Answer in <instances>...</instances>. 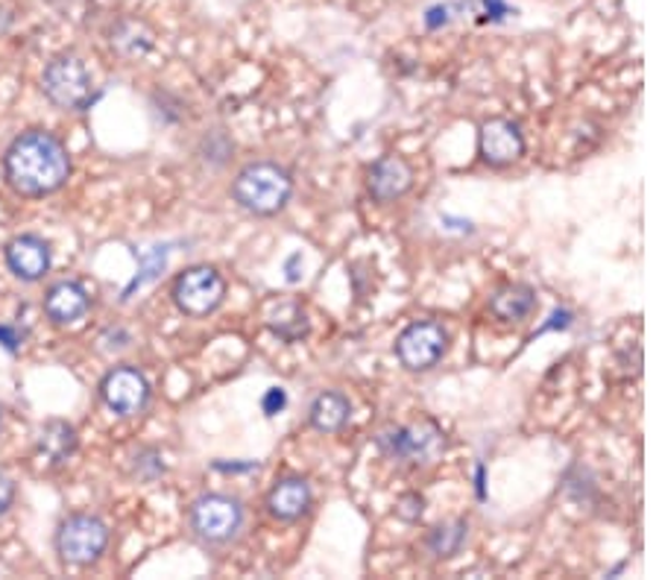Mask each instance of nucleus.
Wrapping results in <instances>:
<instances>
[{
    "label": "nucleus",
    "mask_w": 659,
    "mask_h": 580,
    "mask_svg": "<svg viewBox=\"0 0 659 580\" xmlns=\"http://www.w3.org/2000/svg\"><path fill=\"white\" fill-rule=\"evenodd\" d=\"M7 268L21 282H38L50 270V244L38 235H19L3 249Z\"/></svg>",
    "instance_id": "nucleus-12"
},
{
    "label": "nucleus",
    "mask_w": 659,
    "mask_h": 580,
    "mask_svg": "<svg viewBox=\"0 0 659 580\" xmlns=\"http://www.w3.org/2000/svg\"><path fill=\"white\" fill-rule=\"evenodd\" d=\"M293 176L275 162H252L235 176L232 182V197L235 203L249 214L270 217L279 214L284 205L291 203Z\"/></svg>",
    "instance_id": "nucleus-2"
},
{
    "label": "nucleus",
    "mask_w": 659,
    "mask_h": 580,
    "mask_svg": "<svg viewBox=\"0 0 659 580\" xmlns=\"http://www.w3.org/2000/svg\"><path fill=\"white\" fill-rule=\"evenodd\" d=\"M449 350V332L434 320H422L408 325L399 341H396V355L402 360V367L413 372H425L437 364Z\"/></svg>",
    "instance_id": "nucleus-8"
},
{
    "label": "nucleus",
    "mask_w": 659,
    "mask_h": 580,
    "mask_svg": "<svg viewBox=\"0 0 659 580\" xmlns=\"http://www.w3.org/2000/svg\"><path fill=\"white\" fill-rule=\"evenodd\" d=\"M0 434H3V407H0Z\"/></svg>",
    "instance_id": "nucleus-25"
},
{
    "label": "nucleus",
    "mask_w": 659,
    "mask_h": 580,
    "mask_svg": "<svg viewBox=\"0 0 659 580\" xmlns=\"http://www.w3.org/2000/svg\"><path fill=\"white\" fill-rule=\"evenodd\" d=\"M101 399L111 414L129 419L150 405V381L136 367H115L101 381Z\"/></svg>",
    "instance_id": "nucleus-9"
},
{
    "label": "nucleus",
    "mask_w": 659,
    "mask_h": 580,
    "mask_svg": "<svg viewBox=\"0 0 659 580\" xmlns=\"http://www.w3.org/2000/svg\"><path fill=\"white\" fill-rule=\"evenodd\" d=\"M191 534L205 545H226L244 528V505L240 498L226 493H205L188 510Z\"/></svg>",
    "instance_id": "nucleus-3"
},
{
    "label": "nucleus",
    "mask_w": 659,
    "mask_h": 580,
    "mask_svg": "<svg viewBox=\"0 0 659 580\" xmlns=\"http://www.w3.org/2000/svg\"><path fill=\"white\" fill-rule=\"evenodd\" d=\"M92 308V296L80 282H59L47 291L45 313L56 325H71L80 322Z\"/></svg>",
    "instance_id": "nucleus-14"
},
{
    "label": "nucleus",
    "mask_w": 659,
    "mask_h": 580,
    "mask_svg": "<svg viewBox=\"0 0 659 580\" xmlns=\"http://www.w3.org/2000/svg\"><path fill=\"white\" fill-rule=\"evenodd\" d=\"M311 484L291 475V478L275 481L273 489L267 493V513L279 522H296L311 510Z\"/></svg>",
    "instance_id": "nucleus-13"
},
{
    "label": "nucleus",
    "mask_w": 659,
    "mask_h": 580,
    "mask_svg": "<svg viewBox=\"0 0 659 580\" xmlns=\"http://www.w3.org/2000/svg\"><path fill=\"white\" fill-rule=\"evenodd\" d=\"M349 416H352V405L343 393H320L308 407V423L320 434H338L346 428Z\"/></svg>",
    "instance_id": "nucleus-16"
},
{
    "label": "nucleus",
    "mask_w": 659,
    "mask_h": 580,
    "mask_svg": "<svg viewBox=\"0 0 659 580\" xmlns=\"http://www.w3.org/2000/svg\"><path fill=\"white\" fill-rule=\"evenodd\" d=\"M111 47L118 50L120 56H127V59H141V56L150 54V47H153V33L146 27L144 21H120L115 33H111Z\"/></svg>",
    "instance_id": "nucleus-18"
},
{
    "label": "nucleus",
    "mask_w": 659,
    "mask_h": 580,
    "mask_svg": "<svg viewBox=\"0 0 659 580\" xmlns=\"http://www.w3.org/2000/svg\"><path fill=\"white\" fill-rule=\"evenodd\" d=\"M537 308V291L531 285H504L490 299V311L502 322H522Z\"/></svg>",
    "instance_id": "nucleus-17"
},
{
    "label": "nucleus",
    "mask_w": 659,
    "mask_h": 580,
    "mask_svg": "<svg viewBox=\"0 0 659 580\" xmlns=\"http://www.w3.org/2000/svg\"><path fill=\"white\" fill-rule=\"evenodd\" d=\"M478 153L490 167H507L525 156V135L519 123L507 118H493L481 123Z\"/></svg>",
    "instance_id": "nucleus-10"
},
{
    "label": "nucleus",
    "mask_w": 659,
    "mask_h": 580,
    "mask_svg": "<svg viewBox=\"0 0 659 580\" xmlns=\"http://www.w3.org/2000/svg\"><path fill=\"white\" fill-rule=\"evenodd\" d=\"M467 534L469 525L463 519L451 522V525L434 528L428 536V552L434 554V557H455V554L463 548V543H467Z\"/></svg>",
    "instance_id": "nucleus-19"
},
{
    "label": "nucleus",
    "mask_w": 659,
    "mask_h": 580,
    "mask_svg": "<svg viewBox=\"0 0 659 580\" xmlns=\"http://www.w3.org/2000/svg\"><path fill=\"white\" fill-rule=\"evenodd\" d=\"M42 92L56 109L83 111L94 100L92 71L85 68L80 56H56L50 59L42 76Z\"/></svg>",
    "instance_id": "nucleus-4"
},
{
    "label": "nucleus",
    "mask_w": 659,
    "mask_h": 580,
    "mask_svg": "<svg viewBox=\"0 0 659 580\" xmlns=\"http://www.w3.org/2000/svg\"><path fill=\"white\" fill-rule=\"evenodd\" d=\"M109 548V525L101 516L73 513L56 531V554L59 560L77 569L94 566Z\"/></svg>",
    "instance_id": "nucleus-5"
},
{
    "label": "nucleus",
    "mask_w": 659,
    "mask_h": 580,
    "mask_svg": "<svg viewBox=\"0 0 659 580\" xmlns=\"http://www.w3.org/2000/svg\"><path fill=\"white\" fill-rule=\"evenodd\" d=\"M378 446L393 461L434 463L439 458V451L446 449V437L431 419H422V423L385 431L378 437Z\"/></svg>",
    "instance_id": "nucleus-7"
},
{
    "label": "nucleus",
    "mask_w": 659,
    "mask_h": 580,
    "mask_svg": "<svg viewBox=\"0 0 659 580\" xmlns=\"http://www.w3.org/2000/svg\"><path fill=\"white\" fill-rule=\"evenodd\" d=\"M413 165L404 156H381L376 165L369 167V176H366V188L373 193V200L378 203H393V200H402L404 193L413 188Z\"/></svg>",
    "instance_id": "nucleus-11"
},
{
    "label": "nucleus",
    "mask_w": 659,
    "mask_h": 580,
    "mask_svg": "<svg viewBox=\"0 0 659 580\" xmlns=\"http://www.w3.org/2000/svg\"><path fill=\"white\" fill-rule=\"evenodd\" d=\"M0 341H3V346H7V350H19V343H21V338H15V334H12V329L10 325H0Z\"/></svg>",
    "instance_id": "nucleus-24"
},
{
    "label": "nucleus",
    "mask_w": 659,
    "mask_h": 580,
    "mask_svg": "<svg viewBox=\"0 0 659 580\" xmlns=\"http://www.w3.org/2000/svg\"><path fill=\"white\" fill-rule=\"evenodd\" d=\"M284 405H287V396H284L282 387H270L264 399H261V407H264L267 416H275L279 411H284Z\"/></svg>",
    "instance_id": "nucleus-23"
},
{
    "label": "nucleus",
    "mask_w": 659,
    "mask_h": 580,
    "mask_svg": "<svg viewBox=\"0 0 659 580\" xmlns=\"http://www.w3.org/2000/svg\"><path fill=\"white\" fill-rule=\"evenodd\" d=\"M425 510V498L420 493H408V496L399 498V505H396V516L402 519V522H416Z\"/></svg>",
    "instance_id": "nucleus-21"
},
{
    "label": "nucleus",
    "mask_w": 659,
    "mask_h": 580,
    "mask_svg": "<svg viewBox=\"0 0 659 580\" xmlns=\"http://www.w3.org/2000/svg\"><path fill=\"white\" fill-rule=\"evenodd\" d=\"M270 329H273L282 341H299L305 332H308V320H305V311L296 303H284L279 305V313L270 317Z\"/></svg>",
    "instance_id": "nucleus-20"
},
{
    "label": "nucleus",
    "mask_w": 659,
    "mask_h": 580,
    "mask_svg": "<svg viewBox=\"0 0 659 580\" xmlns=\"http://www.w3.org/2000/svg\"><path fill=\"white\" fill-rule=\"evenodd\" d=\"M3 179L19 197H50L71 179V153L47 129L21 132L3 153Z\"/></svg>",
    "instance_id": "nucleus-1"
},
{
    "label": "nucleus",
    "mask_w": 659,
    "mask_h": 580,
    "mask_svg": "<svg viewBox=\"0 0 659 580\" xmlns=\"http://www.w3.org/2000/svg\"><path fill=\"white\" fill-rule=\"evenodd\" d=\"M170 296L176 308L188 317H209L226 299V279L209 264H197L176 276Z\"/></svg>",
    "instance_id": "nucleus-6"
},
{
    "label": "nucleus",
    "mask_w": 659,
    "mask_h": 580,
    "mask_svg": "<svg viewBox=\"0 0 659 580\" xmlns=\"http://www.w3.org/2000/svg\"><path fill=\"white\" fill-rule=\"evenodd\" d=\"M77 428L62 419H54V423H47L42 431H38V442L36 451L42 463L47 466H62L64 461H71V454L77 451Z\"/></svg>",
    "instance_id": "nucleus-15"
},
{
    "label": "nucleus",
    "mask_w": 659,
    "mask_h": 580,
    "mask_svg": "<svg viewBox=\"0 0 659 580\" xmlns=\"http://www.w3.org/2000/svg\"><path fill=\"white\" fill-rule=\"evenodd\" d=\"M15 496H19V487H15V481L7 475V472H0V516H7L15 505Z\"/></svg>",
    "instance_id": "nucleus-22"
}]
</instances>
